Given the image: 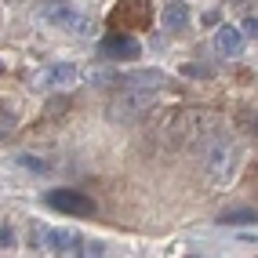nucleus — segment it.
Here are the masks:
<instances>
[{"label":"nucleus","instance_id":"obj_16","mask_svg":"<svg viewBox=\"0 0 258 258\" xmlns=\"http://www.w3.org/2000/svg\"><path fill=\"white\" fill-rule=\"evenodd\" d=\"M200 22H204V26H218V11H204Z\"/></svg>","mask_w":258,"mask_h":258},{"label":"nucleus","instance_id":"obj_14","mask_svg":"<svg viewBox=\"0 0 258 258\" xmlns=\"http://www.w3.org/2000/svg\"><path fill=\"white\" fill-rule=\"evenodd\" d=\"M240 33H247V37H258V19H244V29Z\"/></svg>","mask_w":258,"mask_h":258},{"label":"nucleus","instance_id":"obj_3","mask_svg":"<svg viewBox=\"0 0 258 258\" xmlns=\"http://www.w3.org/2000/svg\"><path fill=\"white\" fill-rule=\"evenodd\" d=\"M102 58H116V62H135L142 55V44L131 37V33H106L98 44Z\"/></svg>","mask_w":258,"mask_h":258},{"label":"nucleus","instance_id":"obj_1","mask_svg":"<svg viewBox=\"0 0 258 258\" xmlns=\"http://www.w3.org/2000/svg\"><path fill=\"white\" fill-rule=\"evenodd\" d=\"M44 204L62 215H77V218L95 215V200L84 193H73V189H51V193H44Z\"/></svg>","mask_w":258,"mask_h":258},{"label":"nucleus","instance_id":"obj_6","mask_svg":"<svg viewBox=\"0 0 258 258\" xmlns=\"http://www.w3.org/2000/svg\"><path fill=\"white\" fill-rule=\"evenodd\" d=\"M215 47H218V55L236 58L240 51H244V33L233 29V26H218V33H215Z\"/></svg>","mask_w":258,"mask_h":258},{"label":"nucleus","instance_id":"obj_4","mask_svg":"<svg viewBox=\"0 0 258 258\" xmlns=\"http://www.w3.org/2000/svg\"><path fill=\"white\" fill-rule=\"evenodd\" d=\"M109 19L120 26H135V29H146L153 22V4L149 0H120V4L109 11Z\"/></svg>","mask_w":258,"mask_h":258},{"label":"nucleus","instance_id":"obj_15","mask_svg":"<svg viewBox=\"0 0 258 258\" xmlns=\"http://www.w3.org/2000/svg\"><path fill=\"white\" fill-rule=\"evenodd\" d=\"M182 73H185V77H208V70H204V66H185Z\"/></svg>","mask_w":258,"mask_h":258},{"label":"nucleus","instance_id":"obj_2","mask_svg":"<svg viewBox=\"0 0 258 258\" xmlns=\"http://www.w3.org/2000/svg\"><path fill=\"white\" fill-rule=\"evenodd\" d=\"M153 95H157V91H146V88H127V84H124V95H116V98H113L109 116H113V120H135L139 113H146V106L153 102Z\"/></svg>","mask_w":258,"mask_h":258},{"label":"nucleus","instance_id":"obj_5","mask_svg":"<svg viewBox=\"0 0 258 258\" xmlns=\"http://www.w3.org/2000/svg\"><path fill=\"white\" fill-rule=\"evenodd\" d=\"M44 19H47L51 26H62V29H84V33L91 29V22H84L80 11L70 8V4H47V8H44Z\"/></svg>","mask_w":258,"mask_h":258},{"label":"nucleus","instance_id":"obj_13","mask_svg":"<svg viewBox=\"0 0 258 258\" xmlns=\"http://www.w3.org/2000/svg\"><path fill=\"white\" fill-rule=\"evenodd\" d=\"M11 244H15V229L4 226V229H0V247H11Z\"/></svg>","mask_w":258,"mask_h":258},{"label":"nucleus","instance_id":"obj_11","mask_svg":"<svg viewBox=\"0 0 258 258\" xmlns=\"http://www.w3.org/2000/svg\"><path fill=\"white\" fill-rule=\"evenodd\" d=\"M258 215L251 208H236V211H226V215H218L222 226H247V222H254Z\"/></svg>","mask_w":258,"mask_h":258},{"label":"nucleus","instance_id":"obj_10","mask_svg":"<svg viewBox=\"0 0 258 258\" xmlns=\"http://www.w3.org/2000/svg\"><path fill=\"white\" fill-rule=\"evenodd\" d=\"M229 160H233V149L222 142V146H215L211 153H208V175L215 178V175H222V171L229 167Z\"/></svg>","mask_w":258,"mask_h":258},{"label":"nucleus","instance_id":"obj_9","mask_svg":"<svg viewBox=\"0 0 258 258\" xmlns=\"http://www.w3.org/2000/svg\"><path fill=\"white\" fill-rule=\"evenodd\" d=\"M73 80H77V66H70V62H58L44 73V84H51V88H66Z\"/></svg>","mask_w":258,"mask_h":258},{"label":"nucleus","instance_id":"obj_7","mask_svg":"<svg viewBox=\"0 0 258 258\" xmlns=\"http://www.w3.org/2000/svg\"><path fill=\"white\" fill-rule=\"evenodd\" d=\"M47 240L55 247V254H77L80 251V236L73 229H55V233H47Z\"/></svg>","mask_w":258,"mask_h":258},{"label":"nucleus","instance_id":"obj_12","mask_svg":"<svg viewBox=\"0 0 258 258\" xmlns=\"http://www.w3.org/2000/svg\"><path fill=\"white\" fill-rule=\"evenodd\" d=\"M19 164H26L29 171H47V164H44L40 157H29V153H22V157H19Z\"/></svg>","mask_w":258,"mask_h":258},{"label":"nucleus","instance_id":"obj_17","mask_svg":"<svg viewBox=\"0 0 258 258\" xmlns=\"http://www.w3.org/2000/svg\"><path fill=\"white\" fill-rule=\"evenodd\" d=\"M247 131H251L254 139H258V120H251V124H247Z\"/></svg>","mask_w":258,"mask_h":258},{"label":"nucleus","instance_id":"obj_8","mask_svg":"<svg viewBox=\"0 0 258 258\" xmlns=\"http://www.w3.org/2000/svg\"><path fill=\"white\" fill-rule=\"evenodd\" d=\"M160 22H164L167 33H182V29L189 26V11H185V4H167L164 15H160Z\"/></svg>","mask_w":258,"mask_h":258}]
</instances>
